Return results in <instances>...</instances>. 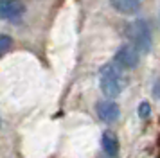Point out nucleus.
Instances as JSON below:
<instances>
[{"mask_svg": "<svg viewBox=\"0 0 160 158\" xmlns=\"http://www.w3.org/2000/svg\"><path fill=\"white\" fill-rule=\"evenodd\" d=\"M153 95H155L157 99H160V81H157L155 86H153Z\"/></svg>", "mask_w": 160, "mask_h": 158, "instance_id": "nucleus-10", "label": "nucleus"}, {"mask_svg": "<svg viewBox=\"0 0 160 158\" xmlns=\"http://www.w3.org/2000/svg\"><path fill=\"white\" fill-rule=\"evenodd\" d=\"M25 13L22 0H0V20H15Z\"/></svg>", "mask_w": 160, "mask_h": 158, "instance_id": "nucleus-4", "label": "nucleus"}, {"mask_svg": "<svg viewBox=\"0 0 160 158\" xmlns=\"http://www.w3.org/2000/svg\"><path fill=\"white\" fill-rule=\"evenodd\" d=\"M137 111H138V117H140V119H148V117L151 115V104H149L148 101H142V102L138 104Z\"/></svg>", "mask_w": 160, "mask_h": 158, "instance_id": "nucleus-9", "label": "nucleus"}, {"mask_svg": "<svg viewBox=\"0 0 160 158\" xmlns=\"http://www.w3.org/2000/svg\"><path fill=\"white\" fill-rule=\"evenodd\" d=\"M126 34H128V40L131 42V45L138 50V54L151 50V31L148 27L146 20L131 22L126 29Z\"/></svg>", "mask_w": 160, "mask_h": 158, "instance_id": "nucleus-2", "label": "nucleus"}, {"mask_svg": "<svg viewBox=\"0 0 160 158\" xmlns=\"http://www.w3.org/2000/svg\"><path fill=\"white\" fill-rule=\"evenodd\" d=\"M95 111H97V117L106 124H112L119 119V106L113 101H99L95 106Z\"/></svg>", "mask_w": 160, "mask_h": 158, "instance_id": "nucleus-5", "label": "nucleus"}, {"mask_svg": "<svg viewBox=\"0 0 160 158\" xmlns=\"http://www.w3.org/2000/svg\"><path fill=\"white\" fill-rule=\"evenodd\" d=\"M101 146H102V151H104L110 158H117V155H119V138H117L112 131H104V133H102Z\"/></svg>", "mask_w": 160, "mask_h": 158, "instance_id": "nucleus-7", "label": "nucleus"}, {"mask_svg": "<svg viewBox=\"0 0 160 158\" xmlns=\"http://www.w3.org/2000/svg\"><path fill=\"white\" fill-rule=\"evenodd\" d=\"M11 45H13V38L8 34H0V56L4 54V52H8L11 49Z\"/></svg>", "mask_w": 160, "mask_h": 158, "instance_id": "nucleus-8", "label": "nucleus"}, {"mask_svg": "<svg viewBox=\"0 0 160 158\" xmlns=\"http://www.w3.org/2000/svg\"><path fill=\"white\" fill-rule=\"evenodd\" d=\"M140 61V54L133 45H122L119 47L115 52V65H119L121 68H135Z\"/></svg>", "mask_w": 160, "mask_h": 158, "instance_id": "nucleus-3", "label": "nucleus"}, {"mask_svg": "<svg viewBox=\"0 0 160 158\" xmlns=\"http://www.w3.org/2000/svg\"><path fill=\"white\" fill-rule=\"evenodd\" d=\"M99 86L106 97H110V99L119 97L124 86V76L121 72V67L115 63L102 65L99 70Z\"/></svg>", "mask_w": 160, "mask_h": 158, "instance_id": "nucleus-1", "label": "nucleus"}, {"mask_svg": "<svg viewBox=\"0 0 160 158\" xmlns=\"http://www.w3.org/2000/svg\"><path fill=\"white\" fill-rule=\"evenodd\" d=\"M110 6L121 14H135L140 11V0H110Z\"/></svg>", "mask_w": 160, "mask_h": 158, "instance_id": "nucleus-6", "label": "nucleus"}]
</instances>
